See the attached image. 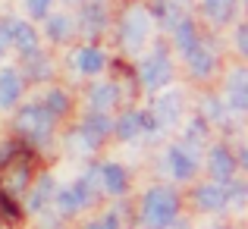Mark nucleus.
<instances>
[{"mask_svg":"<svg viewBox=\"0 0 248 229\" xmlns=\"http://www.w3.org/2000/svg\"><path fill=\"white\" fill-rule=\"evenodd\" d=\"M195 204L204 214H217L226 207V185L223 182H204L195 188Z\"/></svg>","mask_w":248,"mask_h":229,"instance_id":"obj_14","label":"nucleus"},{"mask_svg":"<svg viewBox=\"0 0 248 229\" xmlns=\"http://www.w3.org/2000/svg\"><path fill=\"white\" fill-rule=\"evenodd\" d=\"M10 50V19H0V60Z\"/></svg>","mask_w":248,"mask_h":229,"instance_id":"obj_30","label":"nucleus"},{"mask_svg":"<svg viewBox=\"0 0 248 229\" xmlns=\"http://www.w3.org/2000/svg\"><path fill=\"white\" fill-rule=\"evenodd\" d=\"M116 97H120V91H116L113 82L91 85V88H88V107H91V110H101V113H107V110L116 104Z\"/></svg>","mask_w":248,"mask_h":229,"instance_id":"obj_19","label":"nucleus"},{"mask_svg":"<svg viewBox=\"0 0 248 229\" xmlns=\"http://www.w3.org/2000/svg\"><path fill=\"white\" fill-rule=\"evenodd\" d=\"M85 229H120V211H107L104 217L91 220Z\"/></svg>","mask_w":248,"mask_h":229,"instance_id":"obj_28","label":"nucleus"},{"mask_svg":"<svg viewBox=\"0 0 248 229\" xmlns=\"http://www.w3.org/2000/svg\"><path fill=\"white\" fill-rule=\"evenodd\" d=\"M50 3H54V0H25V10H29L31 19H44L47 10H50Z\"/></svg>","mask_w":248,"mask_h":229,"instance_id":"obj_29","label":"nucleus"},{"mask_svg":"<svg viewBox=\"0 0 248 229\" xmlns=\"http://www.w3.org/2000/svg\"><path fill=\"white\" fill-rule=\"evenodd\" d=\"M167 229H188V226H186V223H176V220H173V223H170Z\"/></svg>","mask_w":248,"mask_h":229,"instance_id":"obj_32","label":"nucleus"},{"mask_svg":"<svg viewBox=\"0 0 248 229\" xmlns=\"http://www.w3.org/2000/svg\"><path fill=\"white\" fill-rule=\"evenodd\" d=\"M148 29H151V13L145 6H129L120 19V44L126 50H139L148 41Z\"/></svg>","mask_w":248,"mask_h":229,"instance_id":"obj_5","label":"nucleus"},{"mask_svg":"<svg viewBox=\"0 0 248 229\" xmlns=\"http://www.w3.org/2000/svg\"><path fill=\"white\" fill-rule=\"evenodd\" d=\"M94 185H97V179H94V173H91V176H82V179L69 182L66 188H60V192L54 195L60 217H73V214L85 211V207L94 201V192H97Z\"/></svg>","mask_w":248,"mask_h":229,"instance_id":"obj_3","label":"nucleus"},{"mask_svg":"<svg viewBox=\"0 0 248 229\" xmlns=\"http://www.w3.org/2000/svg\"><path fill=\"white\" fill-rule=\"evenodd\" d=\"M50 198H54V179H50V176H41V179L35 182V188L29 192L25 204H29V211H31V214H41L44 207L50 204Z\"/></svg>","mask_w":248,"mask_h":229,"instance_id":"obj_22","label":"nucleus"},{"mask_svg":"<svg viewBox=\"0 0 248 229\" xmlns=\"http://www.w3.org/2000/svg\"><path fill=\"white\" fill-rule=\"evenodd\" d=\"M10 44H16L19 54H31L38 50V31L31 22H22V19H10Z\"/></svg>","mask_w":248,"mask_h":229,"instance_id":"obj_17","label":"nucleus"},{"mask_svg":"<svg viewBox=\"0 0 248 229\" xmlns=\"http://www.w3.org/2000/svg\"><path fill=\"white\" fill-rule=\"evenodd\" d=\"M44 35L54 44L69 41V38H73V19H69L66 13H47V16H44Z\"/></svg>","mask_w":248,"mask_h":229,"instance_id":"obj_18","label":"nucleus"},{"mask_svg":"<svg viewBox=\"0 0 248 229\" xmlns=\"http://www.w3.org/2000/svg\"><path fill=\"white\" fill-rule=\"evenodd\" d=\"M151 116L160 126H176V122L182 120V94L179 91H164V94L157 97V104H154Z\"/></svg>","mask_w":248,"mask_h":229,"instance_id":"obj_12","label":"nucleus"},{"mask_svg":"<svg viewBox=\"0 0 248 229\" xmlns=\"http://www.w3.org/2000/svg\"><path fill=\"white\" fill-rule=\"evenodd\" d=\"M22 97V76L16 69L3 66L0 69V110L16 107V101Z\"/></svg>","mask_w":248,"mask_h":229,"instance_id":"obj_16","label":"nucleus"},{"mask_svg":"<svg viewBox=\"0 0 248 229\" xmlns=\"http://www.w3.org/2000/svg\"><path fill=\"white\" fill-rule=\"evenodd\" d=\"M54 116L41 107V104H25L16 113V132L22 135V141H31V145H47L50 135H54Z\"/></svg>","mask_w":248,"mask_h":229,"instance_id":"obj_2","label":"nucleus"},{"mask_svg":"<svg viewBox=\"0 0 248 229\" xmlns=\"http://www.w3.org/2000/svg\"><path fill=\"white\" fill-rule=\"evenodd\" d=\"M73 66L79 69L82 76H97L104 66H107V57H104V50H101V47H94V44H85V47L76 50Z\"/></svg>","mask_w":248,"mask_h":229,"instance_id":"obj_15","label":"nucleus"},{"mask_svg":"<svg viewBox=\"0 0 248 229\" xmlns=\"http://www.w3.org/2000/svg\"><path fill=\"white\" fill-rule=\"evenodd\" d=\"M201 10H204V16L211 19V22L226 25L239 13V0H204V3H201Z\"/></svg>","mask_w":248,"mask_h":229,"instance_id":"obj_21","label":"nucleus"},{"mask_svg":"<svg viewBox=\"0 0 248 229\" xmlns=\"http://www.w3.org/2000/svg\"><path fill=\"white\" fill-rule=\"evenodd\" d=\"M139 78H141V88L148 91H160L170 85L173 78V63H170V54L164 47H154L145 60L139 63Z\"/></svg>","mask_w":248,"mask_h":229,"instance_id":"obj_4","label":"nucleus"},{"mask_svg":"<svg viewBox=\"0 0 248 229\" xmlns=\"http://www.w3.org/2000/svg\"><path fill=\"white\" fill-rule=\"evenodd\" d=\"M198 41H201V35H198V29H195L192 19H179V22L173 25V44L182 50V54H188Z\"/></svg>","mask_w":248,"mask_h":229,"instance_id":"obj_23","label":"nucleus"},{"mask_svg":"<svg viewBox=\"0 0 248 229\" xmlns=\"http://www.w3.org/2000/svg\"><path fill=\"white\" fill-rule=\"evenodd\" d=\"M22 69H25V76H31V78H47L50 76V63L44 60L38 50L22 54Z\"/></svg>","mask_w":248,"mask_h":229,"instance_id":"obj_26","label":"nucleus"},{"mask_svg":"<svg viewBox=\"0 0 248 229\" xmlns=\"http://www.w3.org/2000/svg\"><path fill=\"white\" fill-rule=\"evenodd\" d=\"M110 132H113V120H110L107 113H101V110H91V113L82 120L76 138H82L88 148H97L104 138H110Z\"/></svg>","mask_w":248,"mask_h":229,"instance_id":"obj_7","label":"nucleus"},{"mask_svg":"<svg viewBox=\"0 0 248 229\" xmlns=\"http://www.w3.org/2000/svg\"><path fill=\"white\" fill-rule=\"evenodd\" d=\"M38 104H41V107L47 110V113L54 116V120H60V116H63V113L69 110V97L63 94L60 88H47V94H44V97H41Z\"/></svg>","mask_w":248,"mask_h":229,"instance_id":"obj_25","label":"nucleus"},{"mask_svg":"<svg viewBox=\"0 0 248 229\" xmlns=\"http://www.w3.org/2000/svg\"><path fill=\"white\" fill-rule=\"evenodd\" d=\"M94 179H97V185L104 188L107 195H123L126 192V185H129V176H126V169L120 167V163H101V167L94 169Z\"/></svg>","mask_w":248,"mask_h":229,"instance_id":"obj_13","label":"nucleus"},{"mask_svg":"<svg viewBox=\"0 0 248 229\" xmlns=\"http://www.w3.org/2000/svg\"><path fill=\"white\" fill-rule=\"evenodd\" d=\"M236 157L226 145H214L211 154H207V173L214 176V182H230L236 176Z\"/></svg>","mask_w":248,"mask_h":229,"instance_id":"obj_10","label":"nucleus"},{"mask_svg":"<svg viewBox=\"0 0 248 229\" xmlns=\"http://www.w3.org/2000/svg\"><path fill=\"white\" fill-rule=\"evenodd\" d=\"M245 38H248V29L245 25H239V31H236V44H239V50L245 54Z\"/></svg>","mask_w":248,"mask_h":229,"instance_id":"obj_31","label":"nucleus"},{"mask_svg":"<svg viewBox=\"0 0 248 229\" xmlns=\"http://www.w3.org/2000/svg\"><path fill=\"white\" fill-rule=\"evenodd\" d=\"M104 22H107V13H104V6L101 3H94V0H91V3H85L82 6V13H79V25H82V31L88 38H94L97 31L104 29Z\"/></svg>","mask_w":248,"mask_h":229,"instance_id":"obj_20","label":"nucleus"},{"mask_svg":"<svg viewBox=\"0 0 248 229\" xmlns=\"http://www.w3.org/2000/svg\"><path fill=\"white\" fill-rule=\"evenodd\" d=\"M164 163H167V173L173 176L176 182H188L198 173V157L188 151L186 145H170L167 154H164Z\"/></svg>","mask_w":248,"mask_h":229,"instance_id":"obj_6","label":"nucleus"},{"mask_svg":"<svg viewBox=\"0 0 248 229\" xmlns=\"http://www.w3.org/2000/svg\"><path fill=\"white\" fill-rule=\"evenodd\" d=\"M223 97H226V107L232 110V113L242 116L248 110V73L242 66L232 69L230 76H226V88H223Z\"/></svg>","mask_w":248,"mask_h":229,"instance_id":"obj_9","label":"nucleus"},{"mask_svg":"<svg viewBox=\"0 0 248 229\" xmlns=\"http://www.w3.org/2000/svg\"><path fill=\"white\" fill-rule=\"evenodd\" d=\"M73 3H79V0H73Z\"/></svg>","mask_w":248,"mask_h":229,"instance_id":"obj_33","label":"nucleus"},{"mask_svg":"<svg viewBox=\"0 0 248 229\" xmlns=\"http://www.w3.org/2000/svg\"><path fill=\"white\" fill-rule=\"evenodd\" d=\"M179 214V195L170 185H154L141 198V223L148 229H167Z\"/></svg>","mask_w":248,"mask_h":229,"instance_id":"obj_1","label":"nucleus"},{"mask_svg":"<svg viewBox=\"0 0 248 229\" xmlns=\"http://www.w3.org/2000/svg\"><path fill=\"white\" fill-rule=\"evenodd\" d=\"M151 126H154V116L148 113V110H129V113H123L120 120L113 122V132L120 135L123 141H135V138H141Z\"/></svg>","mask_w":248,"mask_h":229,"instance_id":"obj_8","label":"nucleus"},{"mask_svg":"<svg viewBox=\"0 0 248 229\" xmlns=\"http://www.w3.org/2000/svg\"><path fill=\"white\" fill-rule=\"evenodd\" d=\"M186 60H188V73H192L195 78H211L214 73H217V54H214L204 41L195 44V47L186 54Z\"/></svg>","mask_w":248,"mask_h":229,"instance_id":"obj_11","label":"nucleus"},{"mask_svg":"<svg viewBox=\"0 0 248 229\" xmlns=\"http://www.w3.org/2000/svg\"><path fill=\"white\" fill-rule=\"evenodd\" d=\"M25 185H29V169L22 167V163H16V167H10V173L3 176V195H10V198H22Z\"/></svg>","mask_w":248,"mask_h":229,"instance_id":"obj_24","label":"nucleus"},{"mask_svg":"<svg viewBox=\"0 0 248 229\" xmlns=\"http://www.w3.org/2000/svg\"><path fill=\"white\" fill-rule=\"evenodd\" d=\"M204 122H223L226 120V104L223 97H204Z\"/></svg>","mask_w":248,"mask_h":229,"instance_id":"obj_27","label":"nucleus"}]
</instances>
